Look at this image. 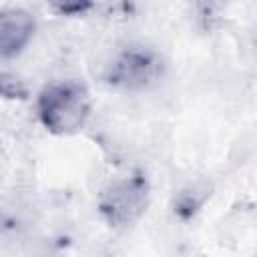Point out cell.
Returning a JSON list of instances; mask_svg holds the SVG:
<instances>
[{
	"label": "cell",
	"mask_w": 257,
	"mask_h": 257,
	"mask_svg": "<svg viewBox=\"0 0 257 257\" xmlns=\"http://www.w3.org/2000/svg\"><path fill=\"white\" fill-rule=\"evenodd\" d=\"M255 46H257V36H255Z\"/></svg>",
	"instance_id": "7"
},
{
	"label": "cell",
	"mask_w": 257,
	"mask_h": 257,
	"mask_svg": "<svg viewBox=\"0 0 257 257\" xmlns=\"http://www.w3.org/2000/svg\"><path fill=\"white\" fill-rule=\"evenodd\" d=\"M151 205V181L135 169L122 177L112 179L98 195L96 211L100 219L116 231L133 227Z\"/></svg>",
	"instance_id": "2"
},
{
	"label": "cell",
	"mask_w": 257,
	"mask_h": 257,
	"mask_svg": "<svg viewBox=\"0 0 257 257\" xmlns=\"http://www.w3.org/2000/svg\"><path fill=\"white\" fill-rule=\"evenodd\" d=\"M96 0H46L48 8L58 16H82L94 8Z\"/></svg>",
	"instance_id": "6"
},
{
	"label": "cell",
	"mask_w": 257,
	"mask_h": 257,
	"mask_svg": "<svg viewBox=\"0 0 257 257\" xmlns=\"http://www.w3.org/2000/svg\"><path fill=\"white\" fill-rule=\"evenodd\" d=\"M36 32V18L20 6L4 8L0 14V56L2 60L16 58L24 52Z\"/></svg>",
	"instance_id": "4"
},
{
	"label": "cell",
	"mask_w": 257,
	"mask_h": 257,
	"mask_svg": "<svg viewBox=\"0 0 257 257\" xmlns=\"http://www.w3.org/2000/svg\"><path fill=\"white\" fill-rule=\"evenodd\" d=\"M163 74V60L145 46H126L106 64L104 82L122 92H139L153 86Z\"/></svg>",
	"instance_id": "3"
},
{
	"label": "cell",
	"mask_w": 257,
	"mask_h": 257,
	"mask_svg": "<svg viewBox=\"0 0 257 257\" xmlns=\"http://www.w3.org/2000/svg\"><path fill=\"white\" fill-rule=\"evenodd\" d=\"M92 112V96L80 80L64 78L42 86L36 96V116L42 128L54 137L80 133Z\"/></svg>",
	"instance_id": "1"
},
{
	"label": "cell",
	"mask_w": 257,
	"mask_h": 257,
	"mask_svg": "<svg viewBox=\"0 0 257 257\" xmlns=\"http://www.w3.org/2000/svg\"><path fill=\"white\" fill-rule=\"evenodd\" d=\"M205 199H207V189H203V191H197V189L183 191L179 195V199L175 201V215H179L183 221L193 219L201 211V207L205 205Z\"/></svg>",
	"instance_id": "5"
}]
</instances>
